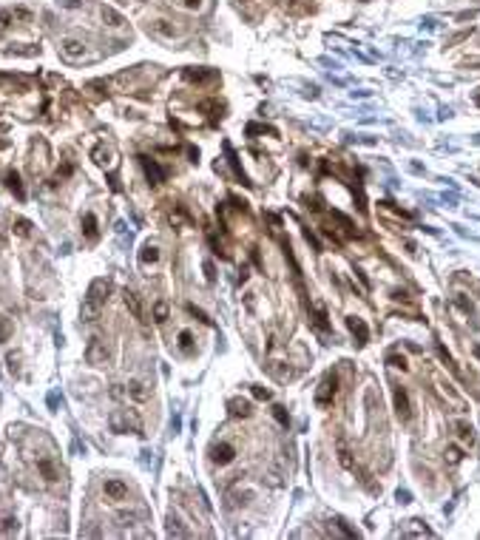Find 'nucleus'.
Masks as SVG:
<instances>
[{
    "label": "nucleus",
    "instance_id": "1",
    "mask_svg": "<svg viewBox=\"0 0 480 540\" xmlns=\"http://www.w3.org/2000/svg\"><path fill=\"white\" fill-rule=\"evenodd\" d=\"M108 293H111V282H105V279H97L94 285L88 287L83 310H80L83 321H94V318L100 316V310H103L105 302H108Z\"/></svg>",
    "mask_w": 480,
    "mask_h": 540
},
{
    "label": "nucleus",
    "instance_id": "2",
    "mask_svg": "<svg viewBox=\"0 0 480 540\" xmlns=\"http://www.w3.org/2000/svg\"><path fill=\"white\" fill-rule=\"evenodd\" d=\"M108 424H111V429H114V432H128V429H134L136 435H142L140 432V421H136L134 415H128L125 410H114V413H111V418H108Z\"/></svg>",
    "mask_w": 480,
    "mask_h": 540
},
{
    "label": "nucleus",
    "instance_id": "3",
    "mask_svg": "<svg viewBox=\"0 0 480 540\" xmlns=\"http://www.w3.org/2000/svg\"><path fill=\"white\" fill-rule=\"evenodd\" d=\"M335 387H338V378H335V373H327L321 378V387H318V392H315V401L321 407L332 404V398H335Z\"/></svg>",
    "mask_w": 480,
    "mask_h": 540
},
{
    "label": "nucleus",
    "instance_id": "4",
    "mask_svg": "<svg viewBox=\"0 0 480 540\" xmlns=\"http://www.w3.org/2000/svg\"><path fill=\"white\" fill-rule=\"evenodd\" d=\"M86 361L88 364H94V367H100V364H105L108 361V347H105L100 339H88V347H86Z\"/></svg>",
    "mask_w": 480,
    "mask_h": 540
},
{
    "label": "nucleus",
    "instance_id": "5",
    "mask_svg": "<svg viewBox=\"0 0 480 540\" xmlns=\"http://www.w3.org/2000/svg\"><path fill=\"white\" fill-rule=\"evenodd\" d=\"M392 398H395V413H398V418H401V421H409V418H412V404H409V392H406V389H403V387H395Z\"/></svg>",
    "mask_w": 480,
    "mask_h": 540
},
{
    "label": "nucleus",
    "instance_id": "6",
    "mask_svg": "<svg viewBox=\"0 0 480 540\" xmlns=\"http://www.w3.org/2000/svg\"><path fill=\"white\" fill-rule=\"evenodd\" d=\"M185 80L196 83V86H208V83L219 80V72L216 69H185Z\"/></svg>",
    "mask_w": 480,
    "mask_h": 540
},
{
    "label": "nucleus",
    "instance_id": "7",
    "mask_svg": "<svg viewBox=\"0 0 480 540\" xmlns=\"http://www.w3.org/2000/svg\"><path fill=\"white\" fill-rule=\"evenodd\" d=\"M103 492H105V498H108V501L119 503V501H125V498H128V486L122 484V481H117V478H108V481H105V486H103Z\"/></svg>",
    "mask_w": 480,
    "mask_h": 540
},
{
    "label": "nucleus",
    "instance_id": "8",
    "mask_svg": "<svg viewBox=\"0 0 480 540\" xmlns=\"http://www.w3.org/2000/svg\"><path fill=\"white\" fill-rule=\"evenodd\" d=\"M347 327H350V333L355 335V342H358V344H367V342H370V327H367V321H364V318L350 316V318H347Z\"/></svg>",
    "mask_w": 480,
    "mask_h": 540
},
{
    "label": "nucleus",
    "instance_id": "9",
    "mask_svg": "<svg viewBox=\"0 0 480 540\" xmlns=\"http://www.w3.org/2000/svg\"><path fill=\"white\" fill-rule=\"evenodd\" d=\"M140 162H142V168H145V176H148L151 185H162V182H165V171H162V168H159L151 157H140Z\"/></svg>",
    "mask_w": 480,
    "mask_h": 540
},
{
    "label": "nucleus",
    "instance_id": "10",
    "mask_svg": "<svg viewBox=\"0 0 480 540\" xmlns=\"http://www.w3.org/2000/svg\"><path fill=\"white\" fill-rule=\"evenodd\" d=\"M211 458H213V463H219V466H228L233 458H236V449L230 444H216L211 449Z\"/></svg>",
    "mask_w": 480,
    "mask_h": 540
},
{
    "label": "nucleus",
    "instance_id": "11",
    "mask_svg": "<svg viewBox=\"0 0 480 540\" xmlns=\"http://www.w3.org/2000/svg\"><path fill=\"white\" fill-rule=\"evenodd\" d=\"M122 299H125V307L131 310V316H134V318H140V321H145V310H142L140 296H136L134 290H125V293H122Z\"/></svg>",
    "mask_w": 480,
    "mask_h": 540
},
{
    "label": "nucleus",
    "instance_id": "12",
    "mask_svg": "<svg viewBox=\"0 0 480 540\" xmlns=\"http://www.w3.org/2000/svg\"><path fill=\"white\" fill-rule=\"evenodd\" d=\"M3 179H6V188H9V191L15 193L20 202H23V199H26V191H23V182H20V174H17V171H6V176H3Z\"/></svg>",
    "mask_w": 480,
    "mask_h": 540
},
{
    "label": "nucleus",
    "instance_id": "13",
    "mask_svg": "<svg viewBox=\"0 0 480 540\" xmlns=\"http://www.w3.org/2000/svg\"><path fill=\"white\" fill-rule=\"evenodd\" d=\"M455 432H457V441H460L463 446H474V429H472V424L457 421L455 424Z\"/></svg>",
    "mask_w": 480,
    "mask_h": 540
},
{
    "label": "nucleus",
    "instance_id": "14",
    "mask_svg": "<svg viewBox=\"0 0 480 540\" xmlns=\"http://www.w3.org/2000/svg\"><path fill=\"white\" fill-rule=\"evenodd\" d=\"M83 51H86V46H83L80 40H74V37H65V40H63V54L68 57V60H77V57H83Z\"/></svg>",
    "mask_w": 480,
    "mask_h": 540
},
{
    "label": "nucleus",
    "instance_id": "15",
    "mask_svg": "<svg viewBox=\"0 0 480 540\" xmlns=\"http://www.w3.org/2000/svg\"><path fill=\"white\" fill-rule=\"evenodd\" d=\"M140 262L142 264H157L159 262V247L157 245H151V242H145L140 250Z\"/></svg>",
    "mask_w": 480,
    "mask_h": 540
},
{
    "label": "nucleus",
    "instance_id": "16",
    "mask_svg": "<svg viewBox=\"0 0 480 540\" xmlns=\"http://www.w3.org/2000/svg\"><path fill=\"white\" fill-rule=\"evenodd\" d=\"M230 415H233V418H247V415H250V401H242V398H233V401H230Z\"/></svg>",
    "mask_w": 480,
    "mask_h": 540
},
{
    "label": "nucleus",
    "instance_id": "17",
    "mask_svg": "<svg viewBox=\"0 0 480 540\" xmlns=\"http://www.w3.org/2000/svg\"><path fill=\"white\" fill-rule=\"evenodd\" d=\"M37 469H40V475L46 478L48 484H54L57 478H60V475H57V469H54V463L48 461V458H40V461H37Z\"/></svg>",
    "mask_w": 480,
    "mask_h": 540
},
{
    "label": "nucleus",
    "instance_id": "18",
    "mask_svg": "<svg viewBox=\"0 0 480 540\" xmlns=\"http://www.w3.org/2000/svg\"><path fill=\"white\" fill-rule=\"evenodd\" d=\"M83 233H86L88 239H97V236H100V225H97V216H94V214H86V216H83Z\"/></svg>",
    "mask_w": 480,
    "mask_h": 540
},
{
    "label": "nucleus",
    "instance_id": "19",
    "mask_svg": "<svg viewBox=\"0 0 480 540\" xmlns=\"http://www.w3.org/2000/svg\"><path fill=\"white\" fill-rule=\"evenodd\" d=\"M17 532V517L15 515H6L0 517V537H9V534Z\"/></svg>",
    "mask_w": 480,
    "mask_h": 540
},
{
    "label": "nucleus",
    "instance_id": "20",
    "mask_svg": "<svg viewBox=\"0 0 480 540\" xmlns=\"http://www.w3.org/2000/svg\"><path fill=\"white\" fill-rule=\"evenodd\" d=\"M128 395L136 398V401H145V398H148L151 392L145 389V384H142V381H131V384H128Z\"/></svg>",
    "mask_w": 480,
    "mask_h": 540
},
{
    "label": "nucleus",
    "instance_id": "21",
    "mask_svg": "<svg viewBox=\"0 0 480 540\" xmlns=\"http://www.w3.org/2000/svg\"><path fill=\"white\" fill-rule=\"evenodd\" d=\"M443 458H446V463L449 466H457L460 463V458H463V452H460V446H446V452H443Z\"/></svg>",
    "mask_w": 480,
    "mask_h": 540
},
{
    "label": "nucleus",
    "instance_id": "22",
    "mask_svg": "<svg viewBox=\"0 0 480 540\" xmlns=\"http://www.w3.org/2000/svg\"><path fill=\"white\" fill-rule=\"evenodd\" d=\"M15 333V324H12V318L9 316H0V342H9Z\"/></svg>",
    "mask_w": 480,
    "mask_h": 540
},
{
    "label": "nucleus",
    "instance_id": "23",
    "mask_svg": "<svg viewBox=\"0 0 480 540\" xmlns=\"http://www.w3.org/2000/svg\"><path fill=\"white\" fill-rule=\"evenodd\" d=\"M386 364L392 367V370H403V373L409 370V364H406V358H403V356H398V353H392V356H386Z\"/></svg>",
    "mask_w": 480,
    "mask_h": 540
},
{
    "label": "nucleus",
    "instance_id": "24",
    "mask_svg": "<svg viewBox=\"0 0 480 540\" xmlns=\"http://www.w3.org/2000/svg\"><path fill=\"white\" fill-rule=\"evenodd\" d=\"M338 463L344 469H353V458H350V449H347L344 441H338Z\"/></svg>",
    "mask_w": 480,
    "mask_h": 540
},
{
    "label": "nucleus",
    "instance_id": "25",
    "mask_svg": "<svg viewBox=\"0 0 480 540\" xmlns=\"http://www.w3.org/2000/svg\"><path fill=\"white\" fill-rule=\"evenodd\" d=\"M103 20L111 26V29H119V26H122V17H119L114 9H103Z\"/></svg>",
    "mask_w": 480,
    "mask_h": 540
},
{
    "label": "nucleus",
    "instance_id": "26",
    "mask_svg": "<svg viewBox=\"0 0 480 540\" xmlns=\"http://www.w3.org/2000/svg\"><path fill=\"white\" fill-rule=\"evenodd\" d=\"M151 29H154L157 34H162V37H173V34H176V29H173V26H168L165 20H157V23H151Z\"/></svg>",
    "mask_w": 480,
    "mask_h": 540
},
{
    "label": "nucleus",
    "instance_id": "27",
    "mask_svg": "<svg viewBox=\"0 0 480 540\" xmlns=\"http://www.w3.org/2000/svg\"><path fill=\"white\" fill-rule=\"evenodd\" d=\"M91 157H94L97 165H111V151H108V148H103V145H100V148H94V154H91Z\"/></svg>",
    "mask_w": 480,
    "mask_h": 540
},
{
    "label": "nucleus",
    "instance_id": "28",
    "mask_svg": "<svg viewBox=\"0 0 480 540\" xmlns=\"http://www.w3.org/2000/svg\"><path fill=\"white\" fill-rule=\"evenodd\" d=\"M12 231H15L17 236H29V233H32V222H29V219H15Z\"/></svg>",
    "mask_w": 480,
    "mask_h": 540
},
{
    "label": "nucleus",
    "instance_id": "29",
    "mask_svg": "<svg viewBox=\"0 0 480 540\" xmlns=\"http://www.w3.org/2000/svg\"><path fill=\"white\" fill-rule=\"evenodd\" d=\"M313 321H315V327H318V330H327V313H324V307L321 304H315V313H313Z\"/></svg>",
    "mask_w": 480,
    "mask_h": 540
},
{
    "label": "nucleus",
    "instance_id": "30",
    "mask_svg": "<svg viewBox=\"0 0 480 540\" xmlns=\"http://www.w3.org/2000/svg\"><path fill=\"white\" fill-rule=\"evenodd\" d=\"M179 350L182 353H190V350H193V335H190L188 330H182L179 333Z\"/></svg>",
    "mask_w": 480,
    "mask_h": 540
},
{
    "label": "nucleus",
    "instance_id": "31",
    "mask_svg": "<svg viewBox=\"0 0 480 540\" xmlns=\"http://www.w3.org/2000/svg\"><path fill=\"white\" fill-rule=\"evenodd\" d=\"M176 523H179V520H173V517L168 520V534H171V537H188L190 532H185V529H182V526H176Z\"/></svg>",
    "mask_w": 480,
    "mask_h": 540
},
{
    "label": "nucleus",
    "instance_id": "32",
    "mask_svg": "<svg viewBox=\"0 0 480 540\" xmlns=\"http://www.w3.org/2000/svg\"><path fill=\"white\" fill-rule=\"evenodd\" d=\"M165 318H168V304H165V302H159L157 307H154V321H157V324H162Z\"/></svg>",
    "mask_w": 480,
    "mask_h": 540
},
{
    "label": "nucleus",
    "instance_id": "33",
    "mask_svg": "<svg viewBox=\"0 0 480 540\" xmlns=\"http://www.w3.org/2000/svg\"><path fill=\"white\" fill-rule=\"evenodd\" d=\"M273 415H276V421L282 424V427H287V424H290V415H287V410H284V407H273Z\"/></svg>",
    "mask_w": 480,
    "mask_h": 540
},
{
    "label": "nucleus",
    "instance_id": "34",
    "mask_svg": "<svg viewBox=\"0 0 480 540\" xmlns=\"http://www.w3.org/2000/svg\"><path fill=\"white\" fill-rule=\"evenodd\" d=\"M188 310H190V313H193V316L199 318V321H205V324H213V318H208V313H205V310H196L193 304H188Z\"/></svg>",
    "mask_w": 480,
    "mask_h": 540
},
{
    "label": "nucleus",
    "instance_id": "35",
    "mask_svg": "<svg viewBox=\"0 0 480 540\" xmlns=\"http://www.w3.org/2000/svg\"><path fill=\"white\" fill-rule=\"evenodd\" d=\"M253 395L259 398V401H270V389H264V387H253Z\"/></svg>",
    "mask_w": 480,
    "mask_h": 540
},
{
    "label": "nucleus",
    "instance_id": "36",
    "mask_svg": "<svg viewBox=\"0 0 480 540\" xmlns=\"http://www.w3.org/2000/svg\"><path fill=\"white\" fill-rule=\"evenodd\" d=\"M179 6L190 9V12H196V9H202V0H179Z\"/></svg>",
    "mask_w": 480,
    "mask_h": 540
},
{
    "label": "nucleus",
    "instance_id": "37",
    "mask_svg": "<svg viewBox=\"0 0 480 540\" xmlns=\"http://www.w3.org/2000/svg\"><path fill=\"white\" fill-rule=\"evenodd\" d=\"M6 361H9V370H12V373H17V361H20V358H17L15 353H9V356H6Z\"/></svg>",
    "mask_w": 480,
    "mask_h": 540
},
{
    "label": "nucleus",
    "instance_id": "38",
    "mask_svg": "<svg viewBox=\"0 0 480 540\" xmlns=\"http://www.w3.org/2000/svg\"><path fill=\"white\" fill-rule=\"evenodd\" d=\"M205 279H208V282L216 279V273H213V262H205Z\"/></svg>",
    "mask_w": 480,
    "mask_h": 540
},
{
    "label": "nucleus",
    "instance_id": "39",
    "mask_svg": "<svg viewBox=\"0 0 480 540\" xmlns=\"http://www.w3.org/2000/svg\"><path fill=\"white\" fill-rule=\"evenodd\" d=\"M457 304H460V307H463L466 313H472V302H466L463 296H457Z\"/></svg>",
    "mask_w": 480,
    "mask_h": 540
},
{
    "label": "nucleus",
    "instance_id": "40",
    "mask_svg": "<svg viewBox=\"0 0 480 540\" xmlns=\"http://www.w3.org/2000/svg\"><path fill=\"white\" fill-rule=\"evenodd\" d=\"M60 3H63V6H68V9H77V6H80V0H60Z\"/></svg>",
    "mask_w": 480,
    "mask_h": 540
},
{
    "label": "nucleus",
    "instance_id": "41",
    "mask_svg": "<svg viewBox=\"0 0 480 540\" xmlns=\"http://www.w3.org/2000/svg\"><path fill=\"white\" fill-rule=\"evenodd\" d=\"M466 65H480V60H466Z\"/></svg>",
    "mask_w": 480,
    "mask_h": 540
},
{
    "label": "nucleus",
    "instance_id": "42",
    "mask_svg": "<svg viewBox=\"0 0 480 540\" xmlns=\"http://www.w3.org/2000/svg\"><path fill=\"white\" fill-rule=\"evenodd\" d=\"M474 356H477V361H480V344H477V347H474Z\"/></svg>",
    "mask_w": 480,
    "mask_h": 540
},
{
    "label": "nucleus",
    "instance_id": "43",
    "mask_svg": "<svg viewBox=\"0 0 480 540\" xmlns=\"http://www.w3.org/2000/svg\"><path fill=\"white\" fill-rule=\"evenodd\" d=\"M474 103H477V105H480V94H477V97H474Z\"/></svg>",
    "mask_w": 480,
    "mask_h": 540
}]
</instances>
